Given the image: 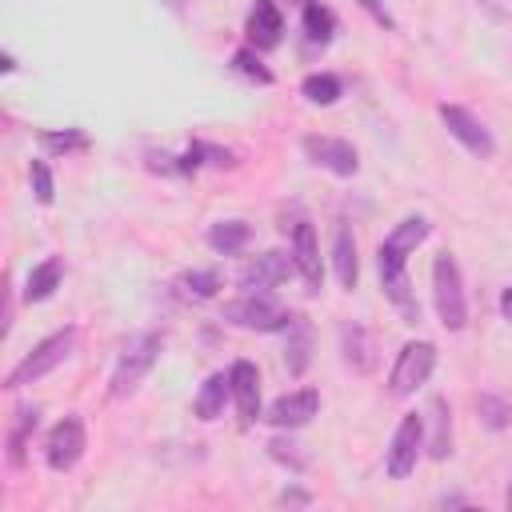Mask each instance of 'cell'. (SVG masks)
<instances>
[{
	"label": "cell",
	"instance_id": "obj_1",
	"mask_svg": "<svg viewBox=\"0 0 512 512\" xmlns=\"http://www.w3.org/2000/svg\"><path fill=\"white\" fill-rule=\"evenodd\" d=\"M432 224L428 216H404L400 224H392V232L380 240L376 248V272H380V288L384 296L400 308L404 324H416L420 320V304L412 296V284H408V256L428 240Z\"/></svg>",
	"mask_w": 512,
	"mask_h": 512
},
{
	"label": "cell",
	"instance_id": "obj_2",
	"mask_svg": "<svg viewBox=\"0 0 512 512\" xmlns=\"http://www.w3.org/2000/svg\"><path fill=\"white\" fill-rule=\"evenodd\" d=\"M432 304L436 316L448 332H460L468 324V300H464V280H460V264L456 256L444 248L432 260Z\"/></svg>",
	"mask_w": 512,
	"mask_h": 512
},
{
	"label": "cell",
	"instance_id": "obj_3",
	"mask_svg": "<svg viewBox=\"0 0 512 512\" xmlns=\"http://www.w3.org/2000/svg\"><path fill=\"white\" fill-rule=\"evenodd\" d=\"M160 348H164V336L160 332H136V336H128V344H124V352H120V360H116V368H112V380H108V396H132L136 392V384L152 372V364L160 360Z\"/></svg>",
	"mask_w": 512,
	"mask_h": 512
},
{
	"label": "cell",
	"instance_id": "obj_4",
	"mask_svg": "<svg viewBox=\"0 0 512 512\" xmlns=\"http://www.w3.org/2000/svg\"><path fill=\"white\" fill-rule=\"evenodd\" d=\"M72 348H76V328H60V332H52V336H44L8 376H4V388H24V384H36V380H44L52 368H60L68 356H72Z\"/></svg>",
	"mask_w": 512,
	"mask_h": 512
},
{
	"label": "cell",
	"instance_id": "obj_5",
	"mask_svg": "<svg viewBox=\"0 0 512 512\" xmlns=\"http://www.w3.org/2000/svg\"><path fill=\"white\" fill-rule=\"evenodd\" d=\"M220 320H228L236 328H248V332H284L292 312L280 308L272 300V292H240L236 300H228L220 308Z\"/></svg>",
	"mask_w": 512,
	"mask_h": 512
},
{
	"label": "cell",
	"instance_id": "obj_6",
	"mask_svg": "<svg viewBox=\"0 0 512 512\" xmlns=\"http://www.w3.org/2000/svg\"><path fill=\"white\" fill-rule=\"evenodd\" d=\"M432 368H436V344L432 340H408L400 348L392 372H388V396H396V400L412 396L420 384H428Z\"/></svg>",
	"mask_w": 512,
	"mask_h": 512
},
{
	"label": "cell",
	"instance_id": "obj_7",
	"mask_svg": "<svg viewBox=\"0 0 512 512\" xmlns=\"http://www.w3.org/2000/svg\"><path fill=\"white\" fill-rule=\"evenodd\" d=\"M84 448H88L84 420H80L76 412H68L64 420H56V424H52V432H48V440H44V460H48V468H52V472H68V468H76V464H80Z\"/></svg>",
	"mask_w": 512,
	"mask_h": 512
},
{
	"label": "cell",
	"instance_id": "obj_8",
	"mask_svg": "<svg viewBox=\"0 0 512 512\" xmlns=\"http://www.w3.org/2000/svg\"><path fill=\"white\" fill-rule=\"evenodd\" d=\"M420 448H424V416L420 412H408L396 432H392V444H388V456H384V468L392 480H404L416 472V460H420Z\"/></svg>",
	"mask_w": 512,
	"mask_h": 512
},
{
	"label": "cell",
	"instance_id": "obj_9",
	"mask_svg": "<svg viewBox=\"0 0 512 512\" xmlns=\"http://www.w3.org/2000/svg\"><path fill=\"white\" fill-rule=\"evenodd\" d=\"M292 268H296L292 252H260V256H252V260L240 264L236 284H240L244 292H268V288L284 284V280L292 276Z\"/></svg>",
	"mask_w": 512,
	"mask_h": 512
},
{
	"label": "cell",
	"instance_id": "obj_10",
	"mask_svg": "<svg viewBox=\"0 0 512 512\" xmlns=\"http://www.w3.org/2000/svg\"><path fill=\"white\" fill-rule=\"evenodd\" d=\"M316 412H320V392H316V388H296V392L276 396V400L268 404L264 420H268L272 428H280V432H296V428H304Z\"/></svg>",
	"mask_w": 512,
	"mask_h": 512
},
{
	"label": "cell",
	"instance_id": "obj_11",
	"mask_svg": "<svg viewBox=\"0 0 512 512\" xmlns=\"http://www.w3.org/2000/svg\"><path fill=\"white\" fill-rule=\"evenodd\" d=\"M304 156L316 168H328L332 176H356L360 172V152L340 136H304Z\"/></svg>",
	"mask_w": 512,
	"mask_h": 512
},
{
	"label": "cell",
	"instance_id": "obj_12",
	"mask_svg": "<svg viewBox=\"0 0 512 512\" xmlns=\"http://www.w3.org/2000/svg\"><path fill=\"white\" fill-rule=\"evenodd\" d=\"M440 120H444V128L472 152V156H480V160H488L492 152H496V140H492V132L468 112V108H460V104H440Z\"/></svg>",
	"mask_w": 512,
	"mask_h": 512
},
{
	"label": "cell",
	"instance_id": "obj_13",
	"mask_svg": "<svg viewBox=\"0 0 512 512\" xmlns=\"http://www.w3.org/2000/svg\"><path fill=\"white\" fill-rule=\"evenodd\" d=\"M228 380H232V400L240 408V420L244 424L264 420V412H260V368L252 360H236L228 368Z\"/></svg>",
	"mask_w": 512,
	"mask_h": 512
},
{
	"label": "cell",
	"instance_id": "obj_14",
	"mask_svg": "<svg viewBox=\"0 0 512 512\" xmlns=\"http://www.w3.org/2000/svg\"><path fill=\"white\" fill-rule=\"evenodd\" d=\"M292 260H296V272L304 276L308 292L316 296L320 284H324V268H320V244H316V228L312 224H296L292 228Z\"/></svg>",
	"mask_w": 512,
	"mask_h": 512
},
{
	"label": "cell",
	"instance_id": "obj_15",
	"mask_svg": "<svg viewBox=\"0 0 512 512\" xmlns=\"http://www.w3.org/2000/svg\"><path fill=\"white\" fill-rule=\"evenodd\" d=\"M244 32H248V44H252L256 52H268V48H276V44H280V36H284V20H280V8H276L272 0H256V4H252V12H248V24H244Z\"/></svg>",
	"mask_w": 512,
	"mask_h": 512
},
{
	"label": "cell",
	"instance_id": "obj_16",
	"mask_svg": "<svg viewBox=\"0 0 512 512\" xmlns=\"http://www.w3.org/2000/svg\"><path fill=\"white\" fill-rule=\"evenodd\" d=\"M340 352H344V364L352 372H372L376 368V340L356 320H344L340 324Z\"/></svg>",
	"mask_w": 512,
	"mask_h": 512
},
{
	"label": "cell",
	"instance_id": "obj_17",
	"mask_svg": "<svg viewBox=\"0 0 512 512\" xmlns=\"http://www.w3.org/2000/svg\"><path fill=\"white\" fill-rule=\"evenodd\" d=\"M424 424H428V456L432 460H448L452 456V408H448L444 396L428 400Z\"/></svg>",
	"mask_w": 512,
	"mask_h": 512
},
{
	"label": "cell",
	"instance_id": "obj_18",
	"mask_svg": "<svg viewBox=\"0 0 512 512\" xmlns=\"http://www.w3.org/2000/svg\"><path fill=\"white\" fill-rule=\"evenodd\" d=\"M288 344H284V368H288V376H304V368H308V360H312V324L304 320V316H296L292 312V320H288Z\"/></svg>",
	"mask_w": 512,
	"mask_h": 512
},
{
	"label": "cell",
	"instance_id": "obj_19",
	"mask_svg": "<svg viewBox=\"0 0 512 512\" xmlns=\"http://www.w3.org/2000/svg\"><path fill=\"white\" fill-rule=\"evenodd\" d=\"M60 280H64V260H60V256H44V260L28 272V280H24V300H28V304L52 300L56 288H60Z\"/></svg>",
	"mask_w": 512,
	"mask_h": 512
},
{
	"label": "cell",
	"instance_id": "obj_20",
	"mask_svg": "<svg viewBox=\"0 0 512 512\" xmlns=\"http://www.w3.org/2000/svg\"><path fill=\"white\" fill-rule=\"evenodd\" d=\"M228 400H232V380H228V372H212V376L200 384L192 408H196L200 420H220Z\"/></svg>",
	"mask_w": 512,
	"mask_h": 512
},
{
	"label": "cell",
	"instance_id": "obj_21",
	"mask_svg": "<svg viewBox=\"0 0 512 512\" xmlns=\"http://www.w3.org/2000/svg\"><path fill=\"white\" fill-rule=\"evenodd\" d=\"M332 268H336V280L352 292V288H356V276H360V264H356V240H352V228H348V224L336 228V240H332Z\"/></svg>",
	"mask_w": 512,
	"mask_h": 512
},
{
	"label": "cell",
	"instance_id": "obj_22",
	"mask_svg": "<svg viewBox=\"0 0 512 512\" xmlns=\"http://www.w3.org/2000/svg\"><path fill=\"white\" fill-rule=\"evenodd\" d=\"M300 24H304V40L316 44V48H324V44L332 40V32H336V16H332V8H324L320 0H304Z\"/></svg>",
	"mask_w": 512,
	"mask_h": 512
},
{
	"label": "cell",
	"instance_id": "obj_23",
	"mask_svg": "<svg viewBox=\"0 0 512 512\" xmlns=\"http://www.w3.org/2000/svg\"><path fill=\"white\" fill-rule=\"evenodd\" d=\"M248 236H252V228L244 220H216L208 228V248L220 252V256H236L248 244Z\"/></svg>",
	"mask_w": 512,
	"mask_h": 512
},
{
	"label": "cell",
	"instance_id": "obj_24",
	"mask_svg": "<svg viewBox=\"0 0 512 512\" xmlns=\"http://www.w3.org/2000/svg\"><path fill=\"white\" fill-rule=\"evenodd\" d=\"M36 420H40V412H36L32 404H20V408H16V416H12V424H8V464H12V468L24 464V444H28V436L36 432Z\"/></svg>",
	"mask_w": 512,
	"mask_h": 512
},
{
	"label": "cell",
	"instance_id": "obj_25",
	"mask_svg": "<svg viewBox=\"0 0 512 512\" xmlns=\"http://www.w3.org/2000/svg\"><path fill=\"white\" fill-rule=\"evenodd\" d=\"M300 92H304V100L308 104H320V108H328V104H336L340 100V80L332 76V72H308L304 76V84H300Z\"/></svg>",
	"mask_w": 512,
	"mask_h": 512
},
{
	"label": "cell",
	"instance_id": "obj_26",
	"mask_svg": "<svg viewBox=\"0 0 512 512\" xmlns=\"http://www.w3.org/2000/svg\"><path fill=\"white\" fill-rule=\"evenodd\" d=\"M176 284H180L184 296H192V300H208V296L220 292V272H216V268H192V272H184Z\"/></svg>",
	"mask_w": 512,
	"mask_h": 512
},
{
	"label": "cell",
	"instance_id": "obj_27",
	"mask_svg": "<svg viewBox=\"0 0 512 512\" xmlns=\"http://www.w3.org/2000/svg\"><path fill=\"white\" fill-rule=\"evenodd\" d=\"M232 68H236L240 76L256 80V84H272V72L264 68V60H260V52H256L252 44H244V48H236V52H232Z\"/></svg>",
	"mask_w": 512,
	"mask_h": 512
},
{
	"label": "cell",
	"instance_id": "obj_28",
	"mask_svg": "<svg viewBox=\"0 0 512 512\" xmlns=\"http://www.w3.org/2000/svg\"><path fill=\"white\" fill-rule=\"evenodd\" d=\"M40 144H44L48 152L68 156V152H84V148H88V136H84L80 128H64V132H40Z\"/></svg>",
	"mask_w": 512,
	"mask_h": 512
},
{
	"label": "cell",
	"instance_id": "obj_29",
	"mask_svg": "<svg viewBox=\"0 0 512 512\" xmlns=\"http://www.w3.org/2000/svg\"><path fill=\"white\" fill-rule=\"evenodd\" d=\"M268 456L272 460H280V464H288L292 472H300L308 460H304V452H300V444L292 440V436H272L268 440Z\"/></svg>",
	"mask_w": 512,
	"mask_h": 512
},
{
	"label": "cell",
	"instance_id": "obj_30",
	"mask_svg": "<svg viewBox=\"0 0 512 512\" xmlns=\"http://www.w3.org/2000/svg\"><path fill=\"white\" fill-rule=\"evenodd\" d=\"M28 180H32V192L40 204H52L56 200V184H52V168L44 160H32L28 164Z\"/></svg>",
	"mask_w": 512,
	"mask_h": 512
},
{
	"label": "cell",
	"instance_id": "obj_31",
	"mask_svg": "<svg viewBox=\"0 0 512 512\" xmlns=\"http://www.w3.org/2000/svg\"><path fill=\"white\" fill-rule=\"evenodd\" d=\"M480 412H484V420H488L492 428H504L508 416H512V408H504L496 396H480Z\"/></svg>",
	"mask_w": 512,
	"mask_h": 512
},
{
	"label": "cell",
	"instance_id": "obj_32",
	"mask_svg": "<svg viewBox=\"0 0 512 512\" xmlns=\"http://www.w3.org/2000/svg\"><path fill=\"white\" fill-rule=\"evenodd\" d=\"M356 4H360V8H364V12H368L376 24H380V28H388V32L396 28V20H392V12L384 8V0H356Z\"/></svg>",
	"mask_w": 512,
	"mask_h": 512
},
{
	"label": "cell",
	"instance_id": "obj_33",
	"mask_svg": "<svg viewBox=\"0 0 512 512\" xmlns=\"http://www.w3.org/2000/svg\"><path fill=\"white\" fill-rule=\"evenodd\" d=\"M500 316L512 324V284H508V288H504V296H500Z\"/></svg>",
	"mask_w": 512,
	"mask_h": 512
},
{
	"label": "cell",
	"instance_id": "obj_34",
	"mask_svg": "<svg viewBox=\"0 0 512 512\" xmlns=\"http://www.w3.org/2000/svg\"><path fill=\"white\" fill-rule=\"evenodd\" d=\"M280 500H284V504H304L308 496H304L300 488H284V492H280Z\"/></svg>",
	"mask_w": 512,
	"mask_h": 512
}]
</instances>
